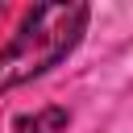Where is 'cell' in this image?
I'll list each match as a JSON object with an SVG mask.
<instances>
[{
    "label": "cell",
    "mask_w": 133,
    "mask_h": 133,
    "mask_svg": "<svg viewBox=\"0 0 133 133\" xmlns=\"http://www.w3.org/2000/svg\"><path fill=\"white\" fill-rule=\"evenodd\" d=\"M62 121H66L62 112H46V116H17L12 133H50V129H58Z\"/></svg>",
    "instance_id": "obj_2"
},
{
    "label": "cell",
    "mask_w": 133,
    "mask_h": 133,
    "mask_svg": "<svg viewBox=\"0 0 133 133\" xmlns=\"http://www.w3.org/2000/svg\"><path fill=\"white\" fill-rule=\"evenodd\" d=\"M87 29V4H37L25 12L12 42L0 50V91H12L21 83L42 79L54 71L83 37Z\"/></svg>",
    "instance_id": "obj_1"
}]
</instances>
